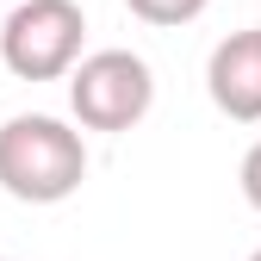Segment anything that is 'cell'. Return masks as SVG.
I'll list each match as a JSON object with an SVG mask.
<instances>
[{"label": "cell", "instance_id": "1", "mask_svg": "<svg viewBox=\"0 0 261 261\" xmlns=\"http://www.w3.org/2000/svg\"><path fill=\"white\" fill-rule=\"evenodd\" d=\"M87 180V143L50 112H19L0 124V187L19 205H62Z\"/></svg>", "mask_w": 261, "mask_h": 261}, {"label": "cell", "instance_id": "2", "mask_svg": "<svg viewBox=\"0 0 261 261\" xmlns=\"http://www.w3.org/2000/svg\"><path fill=\"white\" fill-rule=\"evenodd\" d=\"M155 106V75L137 50H93L69 69V112L81 130H130Z\"/></svg>", "mask_w": 261, "mask_h": 261}, {"label": "cell", "instance_id": "3", "mask_svg": "<svg viewBox=\"0 0 261 261\" xmlns=\"http://www.w3.org/2000/svg\"><path fill=\"white\" fill-rule=\"evenodd\" d=\"M87 19L75 0H19L0 25V62L19 81H62L81 62Z\"/></svg>", "mask_w": 261, "mask_h": 261}, {"label": "cell", "instance_id": "4", "mask_svg": "<svg viewBox=\"0 0 261 261\" xmlns=\"http://www.w3.org/2000/svg\"><path fill=\"white\" fill-rule=\"evenodd\" d=\"M205 93L224 118L261 124V25L230 31L212 56H205Z\"/></svg>", "mask_w": 261, "mask_h": 261}, {"label": "cell", "instance_id": "5", "mask_svg": "<svg viewBox=\"0 0 261 261\" xmlns=\"http://www.w3.org/2000/svg\"><path fill=\"white\" fill-rule=\"evenodd\" d=\"M130 13H137L143 25H162V31H174V25H193L212 0H124Z\"/></svg>", "mask_w": 261, "mask_h": 261}, {"label": "cell", "instance_id": "6", "mask_svg": "<svg viewBox=\"0 0 261 261\" xmlns=\"http://www.w3.org/2000/svg\"><path fill=\"white\" fill-rule=\"evenodd\" d=\"M243 199L261 212V143H249V155H243Z\"/></svg>", "mask_w": 261, "mask_h": 261}, {"label": "cell", "instance_id": "7", "mask_svg": "<svg viewBox=\"0 0 261 261\" xmlns=\"http://www.w3.org/2000/svg\"><path fill=\"white\" fill-rule=\"evenodd\" d=\"M249 261H261V249H255V255H249Z\"/></svg>", "mask_w": 261, "mask_h": 261}]
</instances>
